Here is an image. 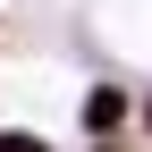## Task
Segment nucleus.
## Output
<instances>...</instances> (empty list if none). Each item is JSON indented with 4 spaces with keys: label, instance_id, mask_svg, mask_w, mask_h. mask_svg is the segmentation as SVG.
<instances>
[{
    "label": "nucleus",
    "instance_id": "1",
    "mask_svg": "<svg viewBox=\"0 0 152 152\" xmlns=\"http://www.w3.org/2000/svg\"><path fill=\"white\" fill-rule=\"evenodd\" d=\"M135 102H144V93L110 85V76H102V85H85V102H76V127L93 135V152H118V135L135 127Z\"/></svg>",
    "mask_w": 152,
    "mask_h": 152
},
{
    "label": "nucleus",
    "instance_id": "2",
    "mask_svg": "<svg viewBox=\"0 0 152 152\" xmlns=\"http://www.w3.org/2000/svg\"><path fill=\"white\" fill-rule=\"evenodd\" d=\"M0 152H51V135H34V127H0Z\"/></svg>",
    "mask_w": 152,
    "mask_h": 152
},
{
    "label": "nucleus",
    "instance_id": "3",
    "mask_svg": "<svg viewBox=\"0 0 152 152\" xmlns=\"http://www.w3.org/2000/svg\"><path fill=\"white\" fill-rule=\"evenodd\" d=\"M135 127H144V135H152V93H144V102H135Z\"/></svg>",
    "mask_w": 152,
    "mask_h": 152
}]
</instances>
